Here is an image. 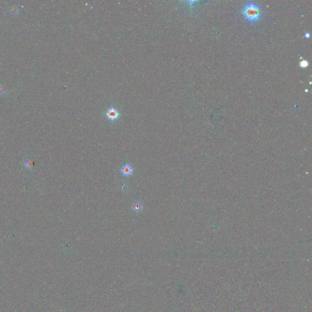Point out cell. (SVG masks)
I'll return each mask as SVG.
<instances>
[{
    "label": "cell",
    "instance_id": "obj_1",
    "mask_svg": "<svg viewBox=\"0 0 312 312\" xmlns=\"http://www.w3.org/2000/svg\"><path fill=\"white\" fill-rule=\"evenodd\" d=\"M244 18L250 23H255L260 20L261 11L260 7L253 1L248 2L242 10Z\"/></svg>",
    "mask_w": 312,
    "mask_h": 312
},
{
    "label": "cell",
    "instance_id": "obj_2",
    "mask_svg": "<svg viewBox=\"0 0 312 312\" xmlns=\"http://www.w3.org/2000/svg\"><path fill=\"white\" fill-rule=\"evenodd\" d=\"M120 115V114L118 110L115 107L109 108L107 110L106 114H105L107 118L110 121H114V120H117L118 118Z\"/></svg>",
    "mask_w": 312,
    "mask_h": 312
},
{
    "label": "cell",
    "instance_id": "obj_3",
    "mask_svg": "<svg viewBox=\"0 0 312 312\" xmlns=\"http://www.w3.org/2000/svg\"><path fill=\"white\" fill-rule=\"evenodd\" d=\"M121 172L123 176L128 177L132 174L133 169L129 164H126L121 168Z\"/></svg>",
    "mask_w": 312,
    "mask_h": 312
},
{
    "label": "cell",
    "instance_id": "obj_4",
    "mask_svg": "<svg viewBox=\"0 0 312 312\" xmlns=\"http://www.w3.org/2000/svg\"><path fill=\"white\" fill-rule=\"evenodd\" d=\"M132 210L135 213H139L143 210V205L140 202H136L132 205Z\"/></svg>",
    "mask_w": 312,
    "mask_h": 312
},
{
    "label": "cell",
    "instance_id": "obj_5",
    "mask_svg": "<svg viewBox=\"0 0 312 312\" xmlns=\"http://www.w3.org/2000/svg\"><path fill=\"white\" fill-rule=\"evenodd\" d=\"M9 13L12 15H17L19 13V9L16 6H12L9 9Z\"/></svg>",
    "mask_w": 312,
    "mask_h": 312
},
{
    "label": "cell",
    "instance_id": "obj_6",
    "mask_svg": "<svg viewBox=\"0 0 312 312\" xmlns=\"http://www.w3.org/2000/svg\"><path fill=\"white\" fill-rule=\"evenodd\" d=\"M127 188H128V185L126 182H123L120 184L119 189L121 191H125L126 190H127Z\"/></svg>",
    "mask_w": 312,
    "mask_h": 312
},
{
    "label": "cell",
    "instance_id": "obj_7",
    "mask_svg": "<svg viewBox=\"0 0 312 312\" xmlns=\"http://www.w3.org/2000/svg\"><path fill=\"white\" fill-rule=\"evenodd\" d=\"M5 94H6V89L3 86H0V96L4 95Z\"/></svg>",
    "mask_w": 312,
    "mask_h": 312
},
{
    "label": "cell",
    "instance_id": "obj_8",
    "mask_svg": "<svg viewBox=\"0 0 312 312\" xmlns=\"http://www.w3.org/2000/svg\"><path fill=\"white\" fill-rule=\"evenodd\" d=\"M301 66L304 68L306 67L307 66H308V62L306 61H302L301 62Z\"/></svg>",
    "mask_w": 312,
    "mask_h": 312
},
{
    "label": "cell",
    "instance_id": "obj_9",
    "mask_svg": "<svg viewBox=\"0 0 312 312\" xmlns=\"http://www.w3.org/2000/svg\"><path fill=\"white\" fill-rule=\"evenodd\" d=\"M310 34L309 33H305V38L309 39V38H310Z\"/></svg>",
    "mask_w": 312,
    "mask_h": 312
}]
</instances>
